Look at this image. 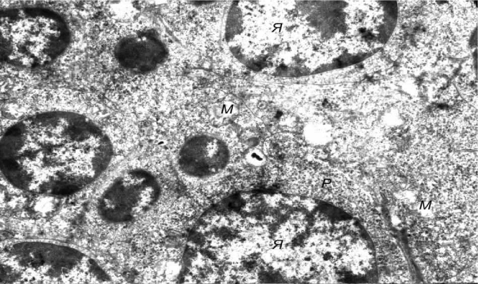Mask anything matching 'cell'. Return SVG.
<instances>
[{
    "label": "cell",
    "mask_w": 478,
    "mask_h": 284,
    "mask_svg": "<svg viewBox=\"0 0 478 284\" xmlns=\"http://www.w3.org/2000/svg\"><path fill=\"white\" fill-rule=\"evenodd\" d=\"M162 193L161 183L152 172L131 168L104 190L98 202L99 212L107 223L126 229L154 211Z\"/></svg>",
    "instance_id": "3"
},
{
    "label": "cell",
    "mask_w": 478,
    "mask_h": 284,
    "mask_svg": "<svg viewBox=\"0 0 478 284\" xmlns=\"http://www.w3.org/2000/svg\"><path fill=\"white\" fill-rule=\"evenodd\" d=\"M220 111V115L223 116H230L234 114L233 106L231 104H225L222 105Z\"/></svg>",
    "instance_id": "5"
},
{
    "label": "cell",
    "mask_w": 478,
    "mask_h": 284,
    "mask_svg": "<svg viewBox=\"0 0 478 284\" xmlns=\"http://www.w3.org/2000/svg\"><path fill=\"white\" fill-rule=\"evenodd\" d=\"M1 29L2 57L23 67L50 62L63 52L70 40L62 18L45 9L16 10L2 20Z\"/></svg>",
    "instance_id": "2"
},
{
    "label": "cell",
    "mask_w": 478,
    "mask_h": 284,
    "mask_svg": "<svg viewBox=\"0 0 478 284\" xmlns=\"http://www.w3.org/2000/svg\"><path fill=\"white\" fill-rule=\"evenodd\" d=\"M113 156L105 132L72 112L27 117L9 127L1 141V171L11 183L56 195L72 194L92 182Z\"/></svg>",
    "instance_id": "1"
},
{
    "label": "cell",
    "mask_w": 478,
    "mask_h": 284,
    "mask_svg": "<svg viewBox=\"0 0 478 284\" xmlns=\"http://www.w3.org/2000/svg\"><path fill=\"white\" fill-rule=\"evenodd\" d=\"M246 159L248 163L254 166H261L266 162L264 153L258 149H252L246 154Z\"/></svg>",
    "instance_id": "4"
}]
</instances>
